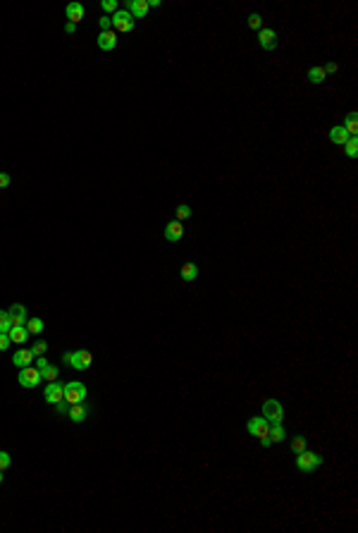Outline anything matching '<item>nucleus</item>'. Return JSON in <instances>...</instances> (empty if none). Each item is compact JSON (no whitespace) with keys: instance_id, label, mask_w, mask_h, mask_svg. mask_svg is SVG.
I'll list each match as a JSON object with an SVG mask.
<instances>
[{"instance_id":"6e6552de","label":"nucleus","mask_w":358,"mask_h":533,"mask_svg":"<svg viewBox=\"0 0 358 533\" xmlns=\"http://www.w3.org/2000/svg\"><path fill=\"white\" fill-rule=\"evenodd\" d=\"M43 397H46L48 404H57V402L65 400V387L60 385V383H48V385H46V392H43Z\"/></svg>"},{"instance_id":"1a4fd4ad","label":"nucleus","mask_w":358,"mask_h":533,"mask_svg":"<svg viewBox=\"0 0 358 533\" xmlns=\"http://www.w3.org/2000/svg\"><path fill=\"white\" fill-rule=\"evenodd\" d=\"M148 10H151V7H148V0H129V2H127V12L134 19L146 17Z\"/></svg>"},{"instance_id":"a878e982","label":"nucleus","mask_w":358,"mask_h":533,"mask_svg":"<svg viewBox=\"0 0 358 533\" xmlns=\"http://www.w3.org/2000/svg\"><path fill=\"white\" fill-rule=\"evenodd\" d=\"M175 215H177V220H186V218H191V206H186V203H181L177 206V211H175Z\"/></svg>"},{"instance_id":"0eeeda50","label":"nucleus","mask_w":358,"mask_h":533,"mask_svg":"<svg viewBox=\"0 0 358 533\" xmlns=\"http://www.w3.org/2000/svg\"><path fill=\"white\" fill-rule=\"evenodd\" d=\"M93 364V356H91V351L86 349H79V351H72V368H77V371H86V368Z\"/></svg>"},{"instance_id":"6ab92c4d","label":"nucleus","mask_w":358,"mask_h":533,"mask_svg":"<svg viewBox=\"0 0 358 533\" xmlns=\"http://www.w3.org/2000/svg\"><path fill=\"white\" fill-rule=\"evenodd\" d=\"M268 438H270V442H282V440H284V438H286V433H284V428H282V421L270 423Z\"/></svg>"},{"instance_id":"393cba45","label":"nucleus","mask_w":358,"mask_h":533,"mask_svg":"<svg viewBox=\"0 0 358 533\" xmlns=\"http://www.w3.org/2000/svg\"><path fill=\"white\" fill-rule=\"evenodd\" d=\"M344 148H346V156H349V158H356L358 156V136H351V139L344 144Z\"/></svg>"},{"instance_id":"423d86ee","label":"nucleus","mask_w":358,"mask_h":533,"mask_svg":"<svg viewBox=\"0 0 358 533\" xmlns=\"http://www.w3.org/2000/svg\"><path fill=\"white\" fill-rule=\"evenodd\" d=\"M246 428H249L251 435H256V438H268V430H270V423L263 419V416H256V419H249L246 423Z\"/></svg>"},{"instance_id":"4468645a","label":"nucleus","mask_w":358,"mask_h":533,"mask_svg":"<svg viewBox=\"0 0 358 533\" xmlns=\"http://www.w3.org/2000/svg\"><path fill=\"white\" fill-rule=\"evenodd\" d=\"M181 235H184V225L179 220H172L165 225V239H167V241H179Z\"/></svg>"},{"instance_id":"5701e85b","label":"nucleus","mask_w":358,"mask_h":533,"mask_svg":"<svg viewBox=\"0 0 358 533\" xmlns=\"http://www.w3.org/2000/svg\"><path fill=\"white\" fill-rule=\"evenodd\" d=\"M325 77H327V72H325L322 67H310V70H308V79H310L313 84H320V81H325Z\"/></svg>"},{"instance_id":"e433bc0d","label":"nucleus","mask_w":358,"mask_h":533,"mask_svg":"<svg viewBox=\"0 0 358 533\" xmlns=\"http://www.w3.org/2000/svg\"><path fill=\"white\" fill-rule=\"evenodd\" d=\"M34 364H38V366H36V368H38V371H43V368L48 366V361H46V356H36V361H34Z\"/></svg>"},{"instance_id":"72a5a7b5","label":"nucleus","mask_w":358,"mask_h":533,"mask_svg":"<svg viewBox=\"0 0 358 533\" xmlns=\"http://www.w3.org/2000/svg\"><path fill=\"white\" fill-rule=\"evenodd\" d=\"M98 24H101V31H110V29H112V19L110 17H101Z\"/></svg>"},{"instance_id":"aec40b11","label":"nucleus","mask_w":358,"mask_h":533,"mask_svg":"<svg viewBox=\"0 0 358 533\" xmlns=\"http://www.w3.org/2000/svg\"><path fill=\"white\" fill-rule=\"evenodd\" d=\"M198 275V266L196 263H184L181 266V280L184 282H191V280H196Z\"/></svg>"},{"instance_id":"473e14b6","label":"nucleus","mask_w":358,"mask_h":533,"mask_svg":"<svg viewBox=\"0 0 358 533\" xmlns=\"http://www.w3.org/2000/svg\"><path fill=\"white\" fill-rule=\"evenodd\" d=\"M10 345H12V340H10V335H7V332H0V351L10 349Z\"/></svg>"},{"instance_id":"20e7f679","label":"nucleus","mask_w":358,"mask_h":533,"mask_svg":"<svg viewBox=\"0 0 358 533\" xmlns=\"http://www.w3.org/2000/svg\"><path fill=\"white\" fill-rule=\"evenodd\" d=\"M110 19H112V27H115V31L129 34V31L134 29V17H131L127 10H117V12H115Z\"/></svg>"},{"instance_id":"7c9ffc66","label":"nucleus","mask_w":358,"mask_h":533,"mask_svg":"<svg viewBox=\"0 0 358 533\" xmlns=\"http://www.w3.org/2000/svg\"><path fill=\"white\" fill-rule=\"evenodd\" d=\"M249 27L251 29H263V17L260 15H249Z\"/></svg>"},{"instance_id":"4be33fe9","label":"nucleus","mask_w":358,"mask_h":533,"mask_svg":"<svg viewBox=\"0 0 358 533\" xmlns=\"http://www.w3.org/2000/svg\"><path fill=\"white\" fill-rule=\"evenodd\" d=\"M24 328H26V332H29V335H41L46 325H43V320H41V318H31V320H26V325H24Z\"/></svg>"},{"instance_id":"a19ab883","label":"nucleus","mask_w":358,"mask_h":533,"mask_svg":"<svg viewBox=\"0 0 358 533\" xmlns=\"http://www.w3.org/2000/svg\"><path fill=\"white\" fill-rule=\"evenodd\" d=\"M162 2L160 0H148V7H160Z\"/></svg>"},{"instance_id":"c85d7f7f","label":"nucleus","mask_w":358,"mask_h":533,"mask_svg":"<svg viewBox=\"0 0 358 533\" xmlns=\"http://www.w3.org/2000/svg\"><path fill=\"white\" fill-rule=\"evenodd\" d=\"M291 447H294V452H296V454H299V452H304V450H308V447H306V438L296 435V438L291 440Z\"/></svg>"},{"instance_id":"f03ea898","label":"nucleus","mask_w":358,"mask_h":533,"mask_svg":"<svg viewBox=\"0 0 358 533\" xmlns=\"http://www.w3.org/2000/svg\"><path fill=\"white\" fill-rule=\"evenodd\" d=\"M86 400V387L84 383H77V380H72L65 385V402H70L72 404H79V402H84Z\"/></svg>"},{"instance_id":"bb28decb","label":"nucleus","mask_w":358,"mask_h":533,"mask_svg":"<svg viewBox=\"0 0 358 533\" xmlns=\"http://www.w3.org/2000/svg\"><path fill=\"white\" fill-rule=\"evenodd\" d=\"M10 328H12L10 313H7V311H0V332H10Z\"/></svg>"},{"instance_id":"37998d69","label":"nucleus","mask_w":358,"mask_h":533,"mask_svg":"<svg viewBox=\"0 0 358 533\" xmlns=\"http://www.w3.org/2000/svg\"><path fill=\"white\" fill-rule=\"evenodd\" d=\"M0 483H2V471H0Z\"/></svg>"},{"instance_id":"4c0bfd02","label":"nucleus","mask_w":358,"mask_h":533,"mask_svg":"<svg viewBox=\"0 0 358 533\" xmlns=\"http://www.w3.org/2000/svg\"><path fill=\"white\" fill-rule=\"evenodd\" d=\"M322 70H325L327 74H330V72H337V70H339V65H337V62H327V65H325Z\"/></svg>"},{"instance_id":"b1692460","label":"nucleus","mask_w":358,"mask_h":533,"mask_svg":"<svg viewBox=\"0 0 358 533\" xmlns=\"http://www.w3.org/2000/svg\"><path fill=\"white\" fill-rule=\"evenodd\" d=\"M41 380H46V383H55V380H57V368L48 364V366L41 371Z\"/></svg>"},{"instance_id":"ddd939ff","label":"nucleus","mask_w":358,"mask_h":533,"mask_svg":"<svg viewBox=\"0 0 358 533\" xmlns=\"http://www.w3.org/2000/svg\"><path fill=\"white\" fill-rule=\"evenodd\" d=\"M10 320H12V325H26V306H22V304H12L10 306Z\"/></svg>"},{"instance_id":"412c9836","label":"nucleus","mask_w":358,"mask_h":533,"mask_svg":"<svg viewBox=\"0 0 358 533\" xmlns=\"http://www.w3.org/2000/svg\"><path fill=\"white\" fill-rule=\"evenodd\" d=\"M341 127L349 132V136H356V134H358V112H351V115L346 117V122H344Z\"/></svg>"},{"instance_id":"f3484780","label":"nucleus","mask_w":358,"mask_h":533,"mask_svg":"<svg viewBox=\"0 0 358 533\" xmlns=\"http://www.w3.org/2000/svg\"><path fill=\"white\" fill-rule=\"evenodd\" d=\"M349 139H351V136H349V132L341 127V125H339V127H332V129H330V141H332V144H337V146H344V144H346Z\"/></svg>"},{"instance_id":"c9c22d12","label":"nucleus","mask_w":358,"mask_h":533,"mask_svg":"<svg viewBox=\"0 0 358 533\" xmlns=\"http://www.w3.org/2000/svg\"><path fill=\"white\" fill-rule=\"evenodd\" d=\"M10 182H12V180H10V175H7V172H0V189L10 187Z\"/></svg>"},{"instance_id":"f8f14e48","label":"nucleus","mask_w":358,"mask_h":533,"mask_svg":"<svg viewBox=\"0 0 358 533\" xmlns=\"http://www.w3.org/2000/svg\"><path fill=\"white\" fill-rule=\"evenodd\" d=\"M115 46H117V34H115V29L98 34V48H101V51H112Z\"/></svg>"},{"instance_id":"7ed1b4c3","label":"nucleus","mask_w":358,"mask_h":533,"mask_svg":"<svg viewBox=\"0 0 358 533\" xmlns=\"http://www.w3.org/2000/svg\"><path fill=\"white\" fill-rule=\"evenodd\" d=\"M263 419L270 423L282 421V419H284V406L280 404L277 400H265V402H263Z\"/></svg>"},{"instance_id":"79ce46f5","label":"nucleus","mask_w":358,"mask_h":533,"mask_svg":"<svg viewBox=\"0 0 358 533\" xmlns=\"http://www.w3.org/2000/svg\"><path fill=\"white\" fill-rule=\"evenodd\" d=\"M260 445H263V447H270L272 442H270V438H263V440H260Z\"/></svg>"},{"instance_id":"ea45409f","label":"nucleus","mask_w":358,"mask_h":533,"mask_svg":"<svg viewBox=\"0 0 358 533\" xmlns=\"http://www.w3.org/2000/svg\"><path fill=\"white\" fill-rule=\"evenodd\" d=\"M74 29H77V24H72V22H67V27H65V31H67V34H74Z\"/></svg>"},{"instance_id":"a211bd4d","label":"nucleus","mask_w":358,"mask_h":533,"mask_svg":"<svg viewBox=\"0 0 358 533\" xmlns=\"http://www.w3.org/2000/svg\"><path fill=\"white\" fill-rule=\"evenodd\" d=\"M7 335H10L12 345H24V342H26V337H29V332H26V328H24V325H12Z\"/></svg>"},{"instance_id":"2eb2a0df","label":"nucleus","mask_w":358,"mask_h":533,"mask_svg":"<svg viewBox=\"0 0 358 533\" xmlns=\"http://www.w3.org/2000/svg\"><path fill=\"white\" fill-rule=\"evenodd\" d=\"M91 414V406L89 404H84V402H79V404H72L70 406V419L74 423H81L86 416Z\"/></svg>"},{"instance_id":"dca6fc26","label":"nucleus","mask_w":358,"mask_h":533,"mask_svg":"<svg viewBox=\"0 0 358 533\" xmlns=\"http://www.w3.org/2000/svg\"><path fill=\"white\" fill-rule=\"evenodd\" d=\"M34 354H31V349H19V351H15V356H12V364L17 368H24V366H29V364H34Z\"/></svg>"},{"instance_id":"f257e3e1","label":"nucleus","mask_w":358,"mask_h":533,"mask_svg":"<svg viewBox=\"0 0 358 533\" xmlns=\"http://www.w3.org/2000/svg\"><path fill=\"white\" fill-rule=\"evenodd\" d=\"M322 464V457L318 454V452H308V450H304V452H299V459H296V466H299V471H304V474H310L313 469H318Z\"/></svg>"},{"instance_id":"9b49d317","label":"nucleus","mask_w":358,"mask_h":533,"mask_svg":"<svg viewBox=\"0 0 358 533\" xmlns=\"http://www.w3.org/2000/svg\"><path fill=\"white\" fill-rule=\"evenodd\" d=\"M65 15H67V19H70L72 24H79L84 19V15H86V7L81 2H70L67 10H65Z\"/></svg>"},{"instance_id":"9d476101","label":"nucleus","mask_w":358,"mask_h":533,"mask_svg":"<svg viewBox=\"0 0 358 533\" xmlns=\"http://www.w3.org/2000/svg\"><path fill=\"white\" fill-rule=\"evenodd\" d=\"M258 41H260V48H263V51H275V48H277V34H275V29H260V31H258Z\"/></svg>"},{"instance_id":"2f4dec72","label":"nucleus","mask_w":358,"mask_h":533,"mask_svg":"<svg viewBox=\"0 0 358 533\" xmlns=\"http://www.w3.org/2000/svg\"><path fill=\"white\" fill-rule=\"evenodd\" d=\"M101 7H103L105 12H112V15H115V12H117V0H103Z\"/></svg>"},{"instance_id":"cd10ccee","label":"nucleus","mask_w":358,"mask_h":533,"mask_svg":"<svg viewBox=\"0 0 358 533\" xmlns=\"http://www.w3.org/2000/svg\"><path fill=\"white\" fill-rule=\"evenodd\" d=\"M46 349H48V342H43V340H38L36 345H31V354H34V356H43Z\"/></svg>"},{"instance_id":"39448f33","label":"nucleus","mask_w":358,"mask_h":533,"mask_svg":"<svg viewBox=\"0 0 358 533\" xmlns=\"http://www.w3.org/2000/svg\"><path fill=\"white\" fill-rule=\"evenodd\" d=\"M41 383V371L34 366L19 368V385L22 387H36Z\"/></svg>"},{"instance_id":"c756f323","label":"nucleus","mask_w":358,"mask_h":533,"mask_svg":"<svg viewBox=\"0 0 358 533\" xmlns=\"http://www.w3.org/2000/svg\"><path fill=\"white\" fill-rule=\"evenodd\" d=\"M12 464V457H10V452H2L0 450V471H5L7 466Z\"/></svg>"},{"instance_id":"58836bf2","label":"nucleus","mask_w":358,"mask_h":533,"mask_svg":"<svg viewBox=\"0 0 358 533\" xmlns=\"http://www.w3.org/2000/svg\"><path fill=\"white\" fill-rule=\"evenodd\" d=\"M62 361L70 366V364H72V351H65V354H62Z\"/></svg>"},{"instance_id":"f704fd0d","label":"nucleus","mask_w":358,"mask_h":533,"mask_svg":"<svg viewBox=\"0 0 358 533\" xmlns=\"http://www.w3.org/2000/svg\"><path fill=\"white\" fill-rule=\"evenodd\" d=\"M53 406L60 411V414H70V402H65V400H62V402H57V404H53Z\"/></svg>"}]
</instances>
